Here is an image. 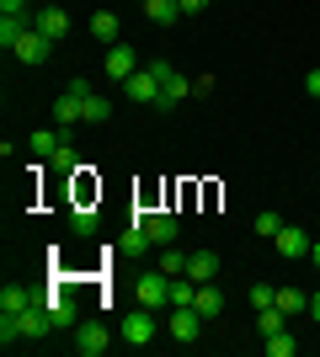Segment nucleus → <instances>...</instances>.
<instances>
[{
  "label": "nucleus",
  "instance_id": "1",
  "mask_svg": "<svg viewBox=\"0 0 320 357\" xmlns=\"http://www.w3.org/2000/svg\"><path fill=\"white\" fill-rule=\"evenodd\" d=\"M150 70L160 75V102H155V112H176V107H182L187 96H192V80H182V75L171 70L166 59H155Z\"/></svg>",
  "mask_w": 320,
  "mask_h": 357
},
{
  "label": "nucleus",
  "instance_id": "2",
  "mask_svg": "<svg viewBox=\"0 0 320 357\" xmlns=\"http://www.w3.org/2000/svg\"><path fill=\"white\" fill-rule=\"evenodd\" d=\"M123 96H128V102H139V107H155V102H160V75H155L150 64H144V70H134L128 80H123Z\"/></svg>",
  "mask_w": 320,
  "mask_h": 357
},
{
  "label": "nucleus",
  "instance_id": "3",
  "mask_svg": "<svg viewBox=\"0 0 320 357\" xmlns=\"http://www.w3.org/2000/svg\"><path fill=\"white\" fill-rule=\"evenodd\" d=\"M16 331H22V342H38V336H48L54 331V314H48V298H38V304H27L22 314H11Z\"/></svg>",
  "mask_w": 320,
  "mask_h": 357
},
{
  "label": "nucleus",
  "instance_id": "4",
  "mask_svg": "<svg viewBox=\"0 0 320 357\" xmlns=\"http://www.w3.org/2000/svg\"><path fill=\"white\" fill-rule=\"evenodd\" d=\"M11 54L27 64V70H38V64H48V54H54V38H48V32H38V27H27V32H22V43H16Z\"/></svg>",
  "mask_w": 320,
  "mask_h": 357
},
{
  "label": "nucleus",
  "instance_id": "5",
  "mask_svg": "<svg viewBox=\"0 0 320 357\" xmlns=\"http://www.w3.org/2000/svg\"><path fill=\"white\" fill-rule=\"evenodd\" d=\"M155 331H160V326H155V314L144 310V304L123 314V342H128V347H150V342H155Z\"/></svg>",
  "mask_w": 320,
  "mask_h": 357
},
{
  "label": "nucleus",
  "instance_id": "6",
  "mask_svg": "<svg viewBox=\"0 0 320 357\" xmlns=\"http://www.w3.org/2000/svg\"><path fill=\"white\" fill-rule=\"evenodd\" d=\"M107 347H112V336H107L102 320H80V326H75V352L80 357H102Z\"/></svg>",
  "mask_w": 320,
  "mask_h": 357
},
{
  "label": "nucleus",
  "instance_id": "7",
  "mask_svg": "<svg viewBox=\"0 0 320 357\" xmlns=\"http://www.w3.org/2000/svg\"><path fill=\"white\" fill-rule=\"evenodd\" d=\"M134 294H139V304H144V310H155V304H171V278L155 267V272H144V278L134 283Z\"/></svg>",
  "mask_w": 320,
  "mask_h": 357
},
{
  "label": "nucleus",
  "instance_id": "8",
  "mask_svg": "<svg viewBox=\"0 0 320 357\" xmlns=\"http://www.w3.org/2000/svg\"><path fill=\"white\" fill-rule=\"evenodd\" d=\"M273 245H277V256H289V261H305L310 256V235L299 229V224H283L273 235Z\"/></svg>",
  "mask_w": 320,
  "mask_h": 357
},
{
  "label": "nucleus",
  "instance_id": "9",
  "mask_svg": "<svg viewBox=\"0 0 320 357\" xmlns=\"http://www.w3.org/2000/svg\"><path fill=\"white\" fill-rule=\"evenodd\" d=\"M203 326H208V320H203L192 304H176V314H171V336H176V342H198Z\"/></svg>",
  "mask_w": 320,
  "mask_h": 357
},
{
  "label": "nucleus",
  "instance_id": "10",
  "mask_svg": "<svg viewBox=\"0 0 320 357\" xmlns=\"http://www.w3.org/2000/svg\"><path fill=\"white\" fill-rule=\"evenodd\" d=\"M134 70H139V54L128 43H112V48H107V80H118V86H123Z\"/></svg>",
  "mask_w": 320,
  "mask_h": 357
},
{
  "label": "nucleus",
  "instance_id": "11",
  "mask_svg": "<svg viewBox=\"0 0 320 357\" xmlns=\"http://www.w3.org/2000/svg\"><path fill=\"white\" fill-rule=\"evenodd\" d=\"M32 27L48 32L54 43H64V38H70V11H59V6H43V11L32 16Z\"/></svg>",
  "mask_w": 320,
  "mask_h": 357
},
{
  "label": "nucleus",
  "instance_id": "12",
  "mask_svg": "<svg viewBox=\"0 0 320 357\" xmlns=\"http://www.w3.org/2000/svg\"><path fill=\"white\" fill-rule=\"evenodd\" d=\"M144 229H150L155 245H176V235H182L176 213H144Z\"/></svg>",
  "mask_w": 320,
  "mask_h": 357
},
{
  "label": "nucleus",
  "instance_id": "13",
  "mask_svg": "<svg viewBox=\"0 0 320 357\" xmlns=\"http://www.w3.org/2000/svg\"><path fill=\"white\" fill-rule=\"evenodd\" d=\"M48 314H54V331H75L80 326V310H75V298H70V294L48 298Z\"/></svg>",
  "mask_w": 320,
  "mask_h": 357
},
{
  "label": "nucleus",
  "instance_id": "14",
  "mask_svg": "<svg viewBox=\"0 0 320 357\" xmlns=\"http://www.w3.org/2000/svg\"><path fill=\"white\" fill-rule=\"evenodd\" d=\"M27 304H38V294H32L27 283H6L0 288V314H22Z\"/></svg>",
  "mask_w": 320,
  "mask_h": 357
},
{
  "label": "nucleus",
  "instance_id": "15",
  "mask_svg": "<svg viewBox=\"0 0 320 357\" xmlns=\"http://www.w3.org/2000/svg\"><path fill=\"white\" fill-rule=\"evenodd\" d=\"M139 6H144V16L155 27H176L182 22V0H139Z\"/></svg>",
  "mask_w": 320,
  "mask_h": 357
},
{
  "label": "nucleus",
  "instance_id": "16",
  "mask_svg": "<svg viewBox=\"0 0 320 357\" xmlns=\"http://www.w3.org/2000/svg\"><path fill=\"white\" fill-rule=\"evenodd\" d=\"M187 278H192V283H213V278H219V256L213 251H192L187 256Z\"/></svg>",
  "mask_w": 320,
  "mask_h": 357
},
{
  "label": "nucleus",
  "instance_id": "17",
  "mask_svg": "<svg viewBox=\"0 0 320 357\" xmlns=\"http://www.w3.org/2000/svg\"><path fill=\"white\" fill-rule=\"evenodd\" d=\"M54 118H59V128H75V123H86V112H80V96H75V91H59Z\"/></svg>",
  "mask_w": 320,
  "mask_h": 357
},
{
  "label": "nucleus",
  "instance_id": "18",
  "mask_svg": "<svg viewBox=\"0 0 320 357\" xmlns=\"http://www.w3.org/2000/svg\"><path fill=\"white\" fill-rule=\"evenodd\" d=\"M257 331H261V342H267V336H277V331H289V310H283V304L257 310Z\"/></svg>",
  "mask_w": 320,
  "mask_h": 357
},
{
  "label": "nucleus",
  "instance_id": "19",
  "mask_svg": "<svg viewBox=\"0 0 320 357\" xmlns=\"http://www.w3.org/2000/svg\"><path fill=\"white\" fill-rule=\"evenodd\" d=\"M192 310H198L203 320H213V314L224 310V294H219L213 283H198V298H192Z\"/></svg>",
  "mask_w": 320,
  "mask_h": 357
},
{
  "label": "nucleus",
  "instance_id": "20",
  "mask_svg": "<svg viewBox=\"0 0 320 357\" xmlns=\"http://www.w3.org/2000/svg\"><path fill=\"white\" fill-rule=\"evenodd\" d=\"M118 32H123V22L112 11H96L91 16V38H96V43H118Z\"/></svg>",
  "mask_w": 320,
  "mask_h": 357
},
{
  "label": "nucleus",
  "instance_id": "21",
  "mask_svg": "<svg viewBox=\"0 0 320 357\" xmlns=\"http://www.w3.org/2000/svg\"><path fill=\"white\" fill-rule=\"evenodd\" d=\"M80 112H86V128H96V123H107V118H112V102H107V96H96V91H91V96L80 102Z\"/></svg>",
  "mask_w": 320,
  "mask_h": 357
},
{
  "label": "nucleus",
  "instance_id": "22",
  "mask_svg": "<svg viewBox=\"0 0 320 357\" xmlns=\"http://www.w3.org/2000/svg\"><path fill=\"white\" fill-rule=\"evenodd\" d=\"M27 27H32L27 16H0V43H6V48H16V43H22V32H27Z\"/></svg>",
  "mask_w": 320,
  "mask_h": 357
},
{
  "label": "nucleus",
  "instance_id": "23",
  "mask_svg": "<svg viewBox=\"0 0 320 357\" xmlns=\"http://www.w3.org/2000/svg\"><path fill=\"white\" fill-rule=\"evenodd\" d=\"M277 304H283L289 314H310V294L305 288H277Z\"/></svg>",
  "mask_w": 320,
  "mask_h": 357
},
{
  "label": "nucleus",
  "instance_id": "24",
  "mask_svg": "<svg viewBox=\"0 0 320 357\" xmlns=\"http://www.w3.org/2000/svg\"><path fill=\"white\" fill-rule=\"evenodd\" d=\"M299 352V336L294 331H277V336H267V357H294Z\"/></svg>",
  "mask_w": 320,
  "mask_h": 357
},
{
  "label": "nucleus",
  "instance_id": "25",
  "mask_svg": "<svg viewBox=\"0 0 320 357\" xmlns=\"http://www.w3.org/2000/svg\"><path fill=\"white\" fill-rule=\"evenodd\" d=\"M160 272H166V278H182V272H187V256L176 251V245H160Z\"/></svg>",
  "mask_w": 320,
  "mask_h": 357
},
{
  "label": "nucleus",
  "instance_id": "26",
  "mask_svg": "<svg viewBox=\"0 0 320 357\" xmlns=\"http://www.w3.org/2000/svg\"><path fill=\"white\" fill-rule=\"evenodd\" d=\"M64 139H54L48 134V128H38V134H32V155H38V160H54V149H59Z\"/></svg>",
  "mask_w": 320,
  "mask_h": 357
},
{
  "label": "nucleus",
  "instance_id": "27",
  "mask_svg": "<svg viewBox=\"0 0 320 357\" xmlns=\"http://www.w3.org/2000/svg\"><path fill=\"white\" fill-rule=\"evenodd\" d=\"M267 304H277V288L257 283V288H251V310H267Z\"/></svg>",
  "mask_w": 320,
  "mask_h": 357
},
{
  "label": "nucleus",
  "instance_id": "28",
  "mask_svg": "<svg viewBox=\"0 0 320 357\" xmlns=\"http://www.w3.org/2000/svg\"><path fill=\"white\" fill-rule=\"evenodd\" d=\"M277 229H283V219H277V213H257V235H261V240H273Z\"/></svg>",
  "mask_w": 320,
  "mask_h": 357
},
{
  "label": "nucleus",
  "instance_id": "29",
  "mask_svg": "<svg viewBox=\"0 0 320 357\" xmlns=\"http://www.w3.org/2000/svg\"><path fill=\"white\" fill-rule=\"evenodd\" d=\"M75 149H70V144H59V149H54V171H75Z\"/></svg>",
  "mask_w": 320,
  "mask_h": 357
},
{
  "label": "nucleus",
  "instance_id": "30",
  "mask_svg": "<svg viewBox=\"0 0 320 357\" xmlns=\"http://www.w3.org/2000/svg\"><path fill=\"white\" fill-rule=\"evenodd\" d=\"M0 16H27V0H0Z\"/></svg>",
  "mask_w": 320,
  "mask_h": 357
},
{
  "label": "nucleus",
  "instance_id": "31",
  "mask_svg": "<svg viewBox=\"0 0 320 357\" xmlns=\"http://www.w3.org/2000/svg\"><path fill=\"white\" fill-rule=\"evenodd\" d=\"M213 86H219V80H213V75H198V80H192V96H208Z\"/></svg>",
  "mask_w": 320,
  "mask_h": 357
},
{
  "label": "nucleus",
  "instance_id": "32",
  "mask_svg": "<svg viewBox=\"0 0 320 357\" xmlns=\"http://www.w3.org/2000/svg\"><path fill=\"white\" fill-rule=\"evenodd\" d=\"M305 91H310V96H320V70H310V75H305Z\"/></svg>",
  "mask_w": 320,
  "mask_h": 357
},
{
  "label": "nucleus",
  "instance_id": "33",
  "mask_svg": "<svg viewBox=\"0 0 320 357\" xmlns=\"http://www.w3.org/2000/svg\"><path fill=\"white\" fill-rule=\"evenodd\" d=\"M203 6H208V0H182V16H198Z\"/></svg>",
  "mask_w": 320,
  "mask_h": 357
},
{
  "label": "nucleus",
  "instance_id": "34",
  "mask_svg": "<svg viewBox=\"0 0 320 357\" xmlns=\"http://www.w3.org/2000/svg\"><path fill=\"white\" fill-rule=\"evenodd\" d=\"M310 320H315V326H320V288H315V294H310Z\"/></svg>",
  "mask_w": 320,
  "mask_h": 357
}]
</instances>
